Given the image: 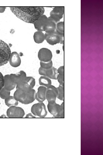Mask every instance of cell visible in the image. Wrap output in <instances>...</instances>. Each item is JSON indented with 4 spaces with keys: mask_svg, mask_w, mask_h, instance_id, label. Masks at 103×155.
Instances as JSON below:
<instances>
[{
    "mask_svg": "<svg viewBox=\"0 0 103 155\" xmlns=\"http://www.w3.org/2000/svg\"><path fill=\"white\" fill-rule=\"evenodd\" d=\"M33 39L35 42L37 44L42 43L45 40V35L42 31L36 32L33 35Z\"/></svg>",
    "mask_w": 103,
    "mask_h": 155,
    "instance_id": "obj_19",
    "label": "cell"
},
{
    "mask_svg": "<svg viewBox=\"0 0 103 155\" xmlns=\"http://www.w3.org/2000/svg\"><path fill=\"white\" fill-rule=\"evenodd\" d=\"M39 84L41 86L47 88L52 85V81L48 78L43 76H41L39 79Z\"/></svg>",
    "mask_w": 103,
    "mask_h": 155,
    "instance_id": "obj_20",
    "label": "cell"
},
{
    "mask_svg": "<svg viewBox=\"0 0 103 155\" xmlns=\"http://www.w3.org/2000/svg\"><path fill=\"white\" fill-rule=\"evenodd\" d=\"M10 91L6 90L4 87L0 91V97L5 99L10 96Z\"/></svg>",
    "mask_w": 103,
    "mask_h": 155,
    "instance_id": "obj_24",
    "label": "cell"
},
{
    "mask_svg": "<svg viewBox=\"0 0 103 155\" xmlns=\"http://www.w3.org/2000/svg\"><path fill=\"white\" fill-rule=\"evenodd\" d=\"M4 86V76L0 72V91L3 88Z\"/></svg>",
    "mask_w": 103,
    "mask_h": 155,
    "instance_id": "obj_27",
    "label": "cell"
},
{
    "mask_svg": "<svg viewBox=\"0 0 103 155\" xmlns=\"http://www.w3.org/2000/svg\"><path fill=\"white\" fill-rule=\"evenodd\" d=\"M6 8L5 7H0V13L3 12L5 10Z\"/></svg>",
    "mask_w": 103,
    "mask_h": 155,
    "instance_id": "obj_30",
    "label": "cell"
},
{
    "mask_svg": "<svg viewBox=\"0 0 103 155\" xmlns=\"http://www.w3.org/2000/svg\"><path fill=\"white\" fill-rule=\"evenodd\" d=\"M38 73L41 75L53 80H57L58 74L57 69L53 66L48 69H44L40 67L38 70Z\"/></svg>",
    "mask_w": 103,
    "mask_h": 155,
    "instance_id": "obj_9",
    "label": "cell"
},
{
    "mask_svg": "<svg viewBox=\"0 0 103 155\" xmlns=\"http://www.w3.org/2000/svg\"><path fill=\"white\" fill-rule=\"evenodd\" d=\"M25 114L23 109L18 106L10 107L7 111V115L9 118H23Z\"/></svg>",
    "mask_w": 103,
    "mask_h": 155,
    "instance_id": "obj_7",
    "label": "cell"
},
{
    "mask_svg": "<svg viewBox=\"0 0 103 155\" xmlns=\"http://www.w3.org/2000/svg\"><path fill=\"white\" fill-rule=\"evenodd\" d=\"M12 12L18 18L24 22L34 24L43 14V7H10Z\"/></svg>",
    "mask_w": 103,
    "mask_h": 155,
    "instance_id": "obj_1",
    "label": "cell"
},
{
    "mask_svg": "<svg viewBox=\"0 0 103 155\" xmlns=\"http://www.w3.org/2000/svg\"><path fill=\"white\" fill-rule=\"evenodd\" d=\"M57 88L58 94L57 96L58 98L61 100H64V86L59 85Z\"/></svg>",
    "mask_w": 103,
    "mask_h": 155,
    "instance_id": "obj_23",
    "label": "cell"
},
{
    "mask_svg": "<svg viewBox=\"0 0 103 155\" xmlns=\"http://www.w3.org/2000/svg\"><path fill=\"white\" fill-rule=\"evenodd\" d=\"M64 11V7H55L50 12L49 17L57 23L63 18Z\"/></svg>",
    "mask_w": 103,
    "mask_h": 155,
    "instance_id": "obj_10",
    "label": "cell"
},
{
    "mask_svg": "<svg viewBox=\"0 0 103 155\" xmlns=\"http://www.w3.org/2000/svg\"><path fill=\"white\" fill-rule=\"evenodd\" d=\"M10 76L12 81L16 85L21 84L27 77L26 73L22 70L16 73L11 74Z\"/></svg>",
    "mask_w": 103,
    "mask_h": 155,
    "instance_id": "obj_13",
    "label": "cell"
},
{
    "mask_svg": "<svg viewBox=\"0 0 103 155\" xmlns=\"http://www.w3.org/2000/svg\"><path fill=\"white\" fill-rule=\"evenodd\" d=\"M58 74L64 75V66L60 67L57 69Z\"/></svg>",
    "mask_w": 103,
    "mask_h": 155,
    "instance_id": "obj_28",
    "label": "cell"
},
{
    "mask_svg": "<svg viewBox=\"0 0 103 155\" xmlns=\"http://www.w3.org/2000/svg\"><path fill=\"white\" fill-rule=\"evenodd\" d=\"M38 57L39 60L44 62H48L52 60V54L51 51L47 48L41 49L38 53Z\"/></svg>",
    "mask_w": 103,
    "mask_h": 155,
    "instance_id": "obj_11",
    "label": "cell"
},
{
    "mask_svg": "<svg viewBox=\"0 0 103 155\" xmlns=\"http://www.w3.org/2000/svg\"><path fill=\"white\" fill-rule=\"evenodd\" d=\"M40 67L43 69H48L51 68L53 66L52 61V60L47 62L40 61Z\"/></svg>",
    "mask_w": 103,
    "mask_h": 155,
    "instance_id": "obj_25",
    "label": "cell"
},
{
    "mask_svg": "<svg viewBox=\"0 0 103 155\" xmlns=\"http://www.w3.org/2000/svg\"><path fill=\"white\" fill-rule=\"evenodd\" d=\"M57 80L60 85L64 86V75L58 74Z\"/></svg>",
    "mask_w": 103,
    "mask_h": 155,
    "instance_id": "obj_26",
    "label": "cell"
},
{
    "mask_svg": "<svg viewBox=\"0 0 103 155\" xmlns=\"http://www.w3.org/2000/svg\"><path fill=\"white\" fill-rule=\"evenodd\" d=\"M35 84V80L33 77L27 76L25 80L21 84L16 85V89L22 90H30L33 89Z\"/></svg>",
    "mask_w": 103,
    "mask_h": 155,
    "instance_id": "obj_8",
    "label": "cell"
},
{
    "mask_svg": "<svg viewBox=\"0 0 103 155\" xmlns=\"http://www.w3.org/2000/svg\"><path fill=\"white\" fill-rule=\"evenodd\" d=\"M46 87L41 86L38 88L37 92L36 94L35 98L39 102H43L46 99Z\"/></svg>",
    "mask_w": 103,
    "mask_h": 155,
    "instance_id": "obj_17",
    "label": "cell"
},
{
    "mask_svg": "<svg viewBox=\"0 0 103 155\" xmlns=\"http://www.w3.org/2000/svg\"><path fill=\"white\" fill-rule=\"evenodd\" d=\"M56 23L49 17L48 18L43 27V31L51 33L56 31Z\"/></svg>",
    "mask_w": 103,
    "mask_h": 155,
    "instance_id": "obj_14",
    "label": "cell"
},
{
    "mask_svg": "<svg viewBox=\"0 0 103 155\" xmlns=\"http://www.w3.org/2000/svg\"><path fill=\"white\" fill-rule=\"evenodd\" d=\"M5 103L6 106L10 107L12 106H17L19 102L14 98L13 96H10L5 99Z\"/></svg>",
    "mask_w": 103,
    "mask_h": 155,
    "instance_id": "obj_21",
    "label": "cell"
},
{
    "mask_svg": "<svg viewBox=\"0 0 103 155\" xmlns=\"http://www.w3.org/2000/svg\"><path fill=\"white\" fill-rule=\"evenodd\" d=\"M58 94L57 88L51 85L47 88L46 98L48 102L56 101Z\"/></svg>",
    "mask_w": 103,
    "mask_h": 155,
    "instance_id": "obj_12",
    "label": "cell"
},
{
    "mask_svg": "<svg viewBox=\"0 0 103 155\" xmlns=\"http://www.w3.org/2000/svg\"><path fill=\"white\" fill-rule=\"evenodd\" d=\"M25 117V118H35L36 117H35L34 115L32 113H29L27 114L26 115Z\"/></svg>",
    "mask_w": 103,
    "mask_h": 155,
    "instance_id": "obj_29",
    "label": "cell"
},
{
    "mask_svg": "<svg viewBox=\"0 0 103 155\" xmlns=\"http://www.w3.org/2000/svg\"><path fill=\"white\" fill-rule=\"evenodd\" d=\"M45 39L49 44L54 45L57 44H64V36L58 34L56 31L51 33L45 34Z\"/></svg>",
    "mask_w": 103,
    "mask_h": 155,
    "instance_id": "obj_6",
    "label": "cell"
},
{
    "mask_svg": "<svg viewBox=\"0 0 103 155\" xmlns=\"http://www.w3.org/2000/svg\"><path fill=\"white\" fill-rule=\"evenodd\" d=\"M36 91L33 89L22 90L17 89L13 96L15 99L22 104H27L32 103L36 99Z\"/></svg>",
    "mask_w": 103,
    "mask_h": 155,
    "instance_id": "obj_2",
    "label": "cell"
},
{
    "mask_svg": "<svg viewBox=\"0 0 103 155\" xmlns=\"http://www.w3.org/2000/svg\"><path fill=\"white\" fill-rule=\"evenodd\" d=\"M4 87L7 90L11 91L16 86V84L13 83L11 80L10 75H7L4 77Z\"/></svg>",
    "mask_w": 103,
    "mask_h": 155,
    "instance_id": "obj_18",
    "label": "cell"
},
{
    "mask_svg": "<svg viewBox=\"0 0 103 155\" xmlns=\"http://www.w3.org/2000/svg\"><path fill=\"white\" fill-rule=\"evenodd\" d=\"M9 61L11 66L14 67L19 66L21 64L19 54L16 52H12L11 53Z\"/></svg>",
    "mask_w": 103,
    "mask_h": 155,
    "instance_id": "obj_15",
    "label": "cell"
},
{
    "mask_svg": "<svg viewBox=\"0 0 103 155\" xmlns=\"http://www.w3.org/2000/svg\"><path fill=\"white\" fill-rule=\"evenodd\" d=\"M31 111L35 117L40 118L44 117L47 114L45 105L43 102L33 104L31 107Z\"/></svg>",
    "mask_w": 103,
    "mask_h": 155,
    "instance_id": "obj_5",
    "label": "cell"
},
{
    "mask_svg": "<svg viewBox=\"0 0 103 155\" xmlns=\"http://www.w3.org/2000/svg\"><path fill=\"white\" fill-rule=\"evenodd\" d=\"M64 21L59 22L56 24V31L60 35L64 36Z\"/></svg>",
    "mask_w": 103,
    "mask_h": 155,
    "instance_id": "obj_22",
    "label": "cell"
},
{
    "mask_svg": "<svg viewBox=\"0 0 103 155\" xmlns=\"http://www.w3.org/2000/svg\"><path fill=\"white\" fill-rule=\"evenodd\" d=\"M11 53V49L8 45L0 39V67L8 62Z\"/></svg>",
    "mask_w": 103,
    "mask_h": 155,
    "instance_id": "obj_3",
    "label": "cell"
},
{
    "mask_svg": "<svg viewBox=\"0 0 103 155\" xmlns=\"http://www.w3.org/2000/svg\"><path fill=\"white\" fill-rule=\"evenodd\" d=\"M47 18L45 15L43 14L35 22L34 27L37 31H43V27Z\"/></svg>",
    "mask_w": 103,
    "mask_h": 155,
    "instance_id": "obj_16",
    "label": "cell"
},
{
    "mask_svg": "<svg viewBox=\"0 0 103 155\" xmlns=\"http://www.w3.org/2000/svg\"><path fill=\"white\" fill-rule=\"evenodd\" d=\"M47 108L49 113L54 117H64V106L63 102L61 105L57 104L56 101L48 102Z\"/></svg>",
    "mask_w": 103,
    "mask_h": 155,
    "instance_id": "obj_4",
    "label": "cell"
}]
</instances>
